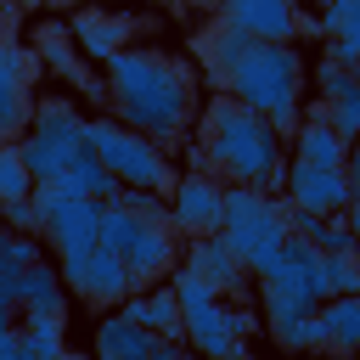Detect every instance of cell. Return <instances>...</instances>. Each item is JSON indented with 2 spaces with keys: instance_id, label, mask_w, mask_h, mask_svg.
Segmentation results:
<instances>
[{
  "instance_id": "1",
  "label": "cell",
  "mask_w": 360,
  "mask_h": 360,
  "mask_svg": "<svg viewBox=\"0 0 360 360\" xmlns=\"http://www.w3.org/2000/svg\"><path fill=\"white\" fill-rule=\"evenodd\" d=\"M107 101H112L118 124H129L146 141H158L163 152H174L197 118V73H191V62H180L169 51L118 45L107 56Z\"/></svg>"
},
{
  "instance_id": "2",
  "label": "cell",
  "mask_w": 360,
  "mask_h": 360,
  "mask_svg": "<svg viewBox=\"0 0 360 360\" xmlns=\"http://www.w3.org/2000/svg\"><path fill=\"white\" fill-rule=\"evenodd\" d=\"M197 141L208 146V169L231 186H259L276 191L281 186V135L270 129V118H259L253 107H242L236 96L214 90L202 118H191Z\"/></svg>"
},
{
  "instance_id": "3",
  "label": "cell",
  "mask_w": 360,
  "mask_h": 360,
  "mask_svg": "<svg viewBox=\"0 0 360 360\" xmlns=\"http://www.w3.org/2000/svg\"><path fill=\"white\" fill-rule=\"evenodd\" d=\"M219 90L236 96L242 107H253L259 118H270V129L287 141V129H292L298 112H304V56H298V45L253 39V45L236 56V68L225 73Z\"/></svg>"
},
{
  "instance_id": "4",
  "label": "cell",
  "mask_w": 360,
  "mask_h": 360,
  "mask_svg": "<svg viewBox=\"0 0 360 360\" xmlns=\"http://www.w3.org/2000/svg\"><path fill=\"white\" fill-rule=\"evenodd\" d=\"M214 236L248 264V276H259L276 259L281 236H287V202H281V191L225 186V208H219V231Z\"/></svg>"
},
{
  "instance_id": "5",
  "label": "cell",
  "mask_w": 360,
  "mask_h": 360,
  "mask_svg": "<svg viewBox=\"0 0 360 360\" xmlns=\"http://www.w3.org/2000/svg\"><path fill=\"white\" fill-rule=\"evenodd\" d=\"M22 163L34 180H56L62 163L84 146V112L73 96H34L28 101V124L17 129Z\"/></svg>"
},
{
  "instance_id": "6",
  "label": "cell",
  "mask_w": 360,
  "mask_h": 360,
  "mask_svg": "<svg viewBox=\"0 0 360 360\" xmlns=\"http://www.w3.org/2000/svg\"><path fill=\"white\" fill-rule=\"evenodd\" d=\"M84 141H90L96 158L112 169V180L169 191L174 163H169V152H163L158 141H146L141 129H129V124H118V118H84Z\"/></svg>"
},
{
  "instance_id": "7",
  "label": "cell",
  "mask_w": 360,
  "mask_h": 360,
  "mask_svg": "<svg viewBox=\"0 0 360 360\" xmlns=\"http://www.w3.org/2000/svg\"><path fill=\"white\" fill-rule=\"evenodd\" d=\"M56 276L68 287V298L79 304H96V309H112L124 292H129V270L112 248H79V253H56Z\"/></svg>"
},
{
  "instance_id": "8",
  "label": "cell",
  "mask_w": 360,
  "mask_h": 360,
  "mask_svg": "<svg viewBox=\"0 0 360 360\" xmlns=\"http://www.w3.org/2000/svg\"><path fill=\"white\" fill-rule=\"evenodd\" d=\"M219 208H225V180L214 169H174L169 180V231L174 236H208L219 231Z\"/></svg>"
},
{
  "instance_id": "9",
  "label": "cell",
  "mask_w": 360,
  "mask_h": 360,
  "mask_svg": "<svg viewBox=\"0 0 360 360\" xmlns=\"http://www.w3.org/2000/svg\"><path fill=\"white\" fill-rule=\"evenodd\" d=\"M292 208L309 214H343L354 208V169H321V163H281V186H276Z\"/></svg>"
},
{
  "instance_id": "10",
  "label": "cell",
  "mask_w": 360,
  "mask_h": 360,
  "mask_svg": "<svg viewBox=\"0 0 360 360\" xmlns=\"http://www.w3.org/2000/svg\"><path fill=\"white\" fill-rule=\"evenodd\" d=\"M180 332H186V349H202V354H214V360L248 354V338H242V326H236V298H225V292L180 309Z\"/></svg>"
},
{
  "instance_id": "11",
  "label": "cell",
  "mask_w": 360,
  "mask_h": 360,
  "mask_svg": "<svg viewBox=\"0 0 360 360\" xmlns=\"http://www.w3.org/2000/svg\"><path fill=\"white\" fill-rule=\"evenodd\" d=\"M39 56L28 39L17 34H0V129L17 135L28 124V101H34V84H39Z\"/></svg>"
},
{
  "instance_id": "12",
  "label": "cell",
  "mask_w": 360,
  "mask_h": 360,
  "mask_svg": "<svg viewBox=\"0 0 360 360\" xmlns=\"http://www.w3.org/2000/svg\"><path fill=\"white\" fill-rule=\"evenodd\" d=\"M214 17H219L225 28H242L248 39L298 45V0H219Z\"/></svg>"
},
{
  "instance_id": "13",
  "label": "cell",
  "mask_w": 360,
  "mask_h": 360,
  "mask_svg": "<svg viewBox=\"0 0 360 360\" xmlns=\"http://www.w3.org/2000/svg\"><path fill=\"white\" fill-rule=\"evenodd\" d=\"M191 276H202L214 292H225V298H242L248 287H253V276H248V264L208 231V236H186V259H180Z\"/></svg>"
},
{
  "instance_id": "14",
  "label": "cell",
  "mask_w": 360,
  "mask_h": 360,
  "mask_svg": "<svg viewBox=\"0 0 360 360\" xmlns=\"http://www.w3.org/2000/svg\"><path fill=\"white\" fill-rule=\"evenodd\" d=\"M68 34H73V45H79V56L84 62H107L118 45H129V34H135V22L124 17V11H101V6H73V17H68Z\"/></svg>"
},
{
  "instance_id": "15",
  "label": "cell",
  "mask_w": 360,
  "mask_h": 360,
  "mask_svg": "<svg viewBox=\"0 0 360 360\" xmlns=\"http://www.w3.org/2000/svg\"><path fill=\"white\" fill-rule=\"evenodd\" d=\"M118 259H124V270H129V287H152V281H163V276L180 264V236H174L169 225H141L135 242H129Z\"/></svg>"
},
{
  "instance_id": "16",
  "label": "cell",
  "mask_w": 360,
  "mask_h": 360,
  "mask_svg": "<svg viewBox=\"0 0 360 360\" xmlns=\"http://www.w3.org/2000/svg\"><path fill=\"white\" fill-rule=\"evenodd\" d=\"M28 45H34V56H39V68H45V73L68 79V84L84 96V84H90L96 73L84 68V56H79V45H73L68 22H56V17H39V22H34V34H28Z\"/></svg>"
},
{
  "instance_id": "17",
  "label": "cell",
  "mask_w": 360,
  "mask_h": 360,
  "mask_svg": "<svg viewBox=\"0 0 360 360\" xmlns=\"http://www.w3.org/2000/svg\"><path fill=\"white\" fill-rule=\"evenodd\" d=\"M315 349H326V354L360 349V292H326L315 304Z\"/></svg>"
},
{
  "instance_id": "18",
  "label": "cell",
  "mask_w": 360,
  "mask_h": 360,
  "mask_svg": "<svg viewBox=\"0 0 360 360\" xmlns=\"http://www.w3.org/2000/svg\"><path fill=\"white\" fill-rule=\"evenodd\" d=\"M292 158L298 163H321V169H349V141L321 118V112H298V124L287 129Z\"/></svg>"
},
{
  "instance_id": "19",
  "label": "cell",
  "mask_w": 360,
  "mask_h": 360,
  "mask_svg": "<svg viewBox=\"0 0 360 360\" xmlns=\"http://www.w3.org/2000/svg\"><path fill=\"white\" fill-rule=\"evenodd\" d=\"M248 45H253V39H248L242 28H225V22L214 17V22L191 39V56L202 62V84H208V90H219V84H225V73L236 68V56H242Z\"/></svg>"
},
{
  "instance_id": "20",
  "label": "cell",
  "mask_w": 360,
  "mask_h": 360,
  "mask_svg": "<svg viewBox=\"0 0 360 360\" xmlns=\"http://www.w3.org/2000/svg\"><path fill=\"white\" fill-rule=\"evenodd\" d=\"M90 343H96L101 360H146V354H152V332H146L141 321H129L118 304L96 321V338H90Z\"/></svg>"
},
{
  "instance_id": "21",
  "label": "cell",
  "mask_w": 360,
  "mask_h": 360,
  "mask_svg": "<svg viewBox=\"0 0 360 360\" xmlns=\"http://www.w3.org/2000/svg\"><path fill=\"white\" fill-rule=\"evenodd\" d=\"M22 360H62L68 354V315H39V309H17L11 315Z\"/></svg>"
},
{
  "instance_id": "22",
  "label": "cell",
  "mask_w": 360,
  "mask_h": 360,
  "mask_svg": "<svg viewBox=\"0 0 360 360\" xmlns=\"http://www.w3.org/2000/svg\"><path fill=\"white\" fill-rule=\"evenodd\" d=\"M17 309H39V315H68V287L56 276L51 259H34L17 270Z\"/></svg>"
},
{
  "instance_id": "23",
  "label": "cell",
  "mask_w": 360,
  "mask_h": 360,
  "mask_svg": "<svg viewBox=\"0 0 360 360\" xmlns=\"http://www.w3.org/2000/svg\"><path fill=\"white\" fill-rule=\"evenodd\" d=\"M56 186H62V191H84V197H101V202H107V197H112V191H118L124 180H112V169H107V163L96 158V146L84 141V146H79V152H73V158L62 163Z\"/></svg>"
},
{
  "instance_id": "24",
  "label": "cell",
  "mask_w": 360,
  "mask_h": 360,
  "mask_svg": "<svg viewBox=\"0 0 360 360\" xmlns=\"http://www.w3.org/2000/svg\"><path fill=\"white\" fill-rule=\"evenodd\" d=\"M107 202L129 208V214L146 219V225H169V191H158V186H118Z\"/></svg>"
},
{
  "instance_id": "25",
  "label": "cell",
  "mask_w": 360,
  "mask_h": 360,
  "mask_svg": "<svg viewBox=\"0 0 360 360\" xmlns=\"http://www.w3.org/2000/svg\"><path fill=\"white\" fill-rule=\"evenodd\" d=\"M22 191H34V174H28V163H22L17 135H0V202H6V197H22Z\"/></svg>"
},
{
  "instance_id": "26",
  "label": "cell",
  "mask_w": 360,
  "mask_h": 360,
  "mask_svg": "<svg viewBox=\"0 0 360 360\" xmlns=\"http://www.w3.org/2000/svg\"><path fill=\"white\" fill-rule=\"evenodd\" d=\"M315 270L326 292H360V253H321Z\"/></svg>"
},
{
  "instance_id": "27",
  "label": "cell",
  "mask_w": 360,
  "mask_h": 360,
  "mask_svg": "<svg viewBox=\"0 0 360 360\" xmlns=\"http://www.w3.org/2000/svg\"><path fill=\"white\" fill-rule=\"evenodd\" d=\"M354 84H360V73H354L349 62H338V56L321 51V62H315V96L332 101V96H343V90H354Z\"/></svg>"
},
{
  "instance_id": "28",
  "label": "cell",
  "mask_w": 360,
  "mask_h": 360,
  "mask_svg": "<svg viewBox=\"0 0 360 360\" xmlns=\"http://www.w3.org/2000/svg\"><path fill=\"white\" fill-rule=\"evenodd\" d=\"M315 17H321V34H315V39L360 34V0H321V6H315Z\"/></svg>"
},
{
  "instance_id": "29",
  "label": "cell",
  "mask_w": 360,
  "mask_h": 360,
  "mask_svg": "<svg viewBox=\"0 0 360 360\" xmlns=\"http://www.w3.org/2000/svg\"><path fill=\"white\" fill-rule=\"evenodd\" d=\"M326 124H332V129H338V135H343V141L354 146V135H360V84L326 101Z\"/></svg>"
},
{
  "instance_id": "30",
  "label": "cell",
  "mask_w": 360,
  "mask_h": 360,
  "mask_svg": "<svg viewBox=\"0 0 360 360\" xmlns=\"http://www.w3.org/2000/svg\"><path fill=\"white\" fill-rule=\"evenodd\" d=\"M34 259H45V236H39V231H6V242H0V264L22 270V264H34Z\"/></svg>"
},
{
  "instance_id": "31",
  "label": "cell",
  "mask_w": 360,
  "mask_h": 360,
  "mask_svg": "<svg viewBox=\"0 0 360 360\" xmlns=\"http://www.w3.org/2000/svg\"><path fill=\"white\" fill-rule=\"evenodd\" d=\"M0 225H6V231H39V225H45V214H39V197H34V191H22V197H6V202H0Z\"/></svg>"
},
{
  "instance_id": "32",
  "label": "cell",
  "mask_w": 360,
  "mask_h": 360,
  "mask_svg": "<svg viewBox=\"0 0 360 360\" xmlns=\"http://www.w3.org/2000/svg\"><path fill=\"white\" fill-rule=\"evenodd\" d=\"M326 56H338V62L360 68V34H332V39H326Z\"/></svg>"
},
{
  "instance_id": "33",
  "label": "cell",
  "mask_w": 360,
  "mask_h": 360,
  "mask_svg": "<svg viewBox=\"0 0 360 360\" xmlns=\"http://www.w3.org/2000/svg\"><path fill=\"white\" fill-rule=\"evenodd\" d=\"M17 11H45V0H11Z\"/></svg>"
},
{
  "instance_id": "34",
  "label": "cell",
  "mask_w": 360,
  "mask_h": 360,
  "mask_svg": "<svg viewBox=\"0 0 360 360\" xmlns=\"http://www.w3.org/2000/svg\"><path fill=\"white\" fill-rule=\"evenodd\" d=\"M11 315H17V309H11L6 298H0V326H11Z\"/></svg>"
},
{
  "instance_id": "35",
  "label": "cell",
  "mask_w": 360,
  "mask_h": 360,
  "mask_svg": "<svg viewBox=\"0 0 360 360\" xmlns=\"http://www.w3.org/2000/svg\"><path fill=\"white\" fill-rule=\"evenodd\" d=\"M45 6H68V11H73V6H79V0H45Z\"/></svg>"
},
{
  "instance_id": "36",
  "label": "cell",
  "mask_w": 360,
  "mask_h": 360,
  "mask_svg": "<svg viewBox=\"0 0 360 360\" xmlns=\"http://www.w3.org/2000/svg\"><path fill=\"white\" fill-rule=\"evenodd\" d=\"M0 242H6V225H0Z\"/></svg>"
},
{
  "instance_id": "37",
  "label": "cell",
  "mask_w": 360,
  "mask_h": 360,
  "mask_svg": "<svg viewBox=\"0 0 360 360\" xmlns=\"http://www.w3.org/2000/svg\"><path fill=\"white\" fill-rule=\"evenodd\" d=\"M0 135H6V129H0Z\"/></svg>"
}]
</instances>
